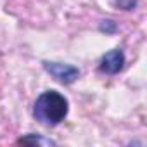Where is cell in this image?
<instances>
[{
	"label": "cell",
	"mask_w": 147,
	"mask_h": 147,
	"mask_svg": "<svg viewBox=\"0 0 147 147\" xmlns=\"http://www.w3.org/2000/svg\"><path fill=\"white\" fill-rule=\"evenodd\" d=\"M43 67L49 75H52L57 82L61 83H73L78 76H80V69L69 64H61V62H43Z\"/></svg>",
	"instance_id": "cell-2"
},
{
	"label": "cell",
	"mask_w": 147,
	"mask_h": 147,
	"mask_svg": "<svg viewBox=\"0 0 147 147\" xmlns=\"http://www.w3.org/2000/svg\"><path fill=\"white\" fill-rule=\"evenodd\" d=\"M113 4H114L118 9H123V11H131V9L137 5V0H113Z\"/></svg>",
	"instance_id": "cell-4"
},
{
	"label": "cell",
	"mask_w": 147,
	"mask_h": 147,
	"mask_svg": "<svg viewBox=\"0 0 147 147\" xmlns=\"http://www.w3.org/2000/svg\"><path fill=\"white\" fill-rule=\"evenodd\" d=\"M123 66H125V54L119 49H114L102 55L99 69L100 73H106V75H116L123 69Z\"/></svg>",
	"instance_id": "cell-3"
},
{
	"label": "cell",
	"mask_w": 147,
	"mask_h": 147,
	"mask_svg": "<svg viewBox=\"0 0 147 147\" xmlns=\"http://www.w3.org/2000/svg\"><path fill=\"white\" fill-rule=\"evenodd\" d=\"M67 111H69V106L66 97L55 90L43 92L33 106L35 119H38L42 125H47V126L59 125L67 116Z\"/></svg>",
	"instance_id": "cell-1"
},
{
	"label": "cell",
	"mask_w": 147,
	"mask_h": 147,
	"mask_svg": "<svg viewBox=\"0 0 147 147\" xmlns=\"http://www.w3.org/2000/svg\"><path fill=\"white\" fill-rule=\"evenodd\" d=\"M30 142H36V144H54L52 140H47V138H42V137H33V135L18 140V144H30Z\"/></svg>",
	"instance_id": "cell-5"
}]
</instances>
